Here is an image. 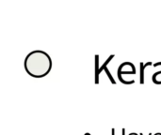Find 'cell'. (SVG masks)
<instances>
[{
	"mask_svg": "<svg viewBox=\"0 0 161 135\" xmlns=\"http://www.w3.org/2000/svg\"><path fill=\"white\" fill-rule=\"evenodd\" d=\"M24 66L26 71L31 77L42 78L51 71L53 63L50 56L46 52L36 50L27 54Z\"/></svg>",
	"mask_w": 161,
	"mask_h": 135,
	"instance_id": "6da1fadb",
	"label": "cell"
},
{
	"mask_svg": "<svg viewBox=\"0 0 161 135\" xmlns=\"http://www.w3.org/2000/svg\"><path fill=\"white\" fill-rule=\"evenodd\" d=\"M114 132H115V130L113 128V130H112V135H115V134H114ZM125 128H123V135H125Z\"/></svg>",
	"mask_w": 161,
	"mask_h": 135,
	"instance_id": "277c9868",
	"label": "cell"
},
{
	"mask_svg": "<svg viewBox=\"0 0 161 135\" xmlns=\"http://www.w3.org/2000/svg\"><path fill=\"white\" fill-rule=\"evenodd\" d=\"M112 58H114V54H112V56H110L109 57L107 58V61L106 62L104 63V65L102 66V68H100V69H99V71H98V73L96 75H95V84L96 85H98L99 84V75H100V73L103 71V70H105V71L107 72V76H108V78L110 79V81H111V83H112L113 85H116V82H115V80L113 79V77L112 76H111V74H110V72H109V70L107 69V64L110 62L111 61V59H112Z\"/></svg>",
	"mask_w": 161,
	"mask_h": 135,
	"instance_id": "7a4b0ae2",
	"label": "cell"
},
{
	"mask_svg": "<svg viewBox=\"0 0 161 135\" xmlns=\"http://www.w3.org/2000/svg\"><path fill=\"white\" fill-rule=\"evenodd\" d=\"M152 65V63L151 62H147V63H140V85H143L144 84V69H145V68L148 67V66H151Z\"/></svg>",
	"mask_w": 161,
	"mask_h": 135,
	"instance_id": "3957f363",
	"label": "cell"
}]
</instances>
